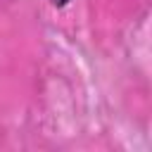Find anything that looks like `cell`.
Masks as SVG:
<instances>
[{
  "mask_svg": "<svg viewBox=\"0 0 152 152\" xmlns=\"http://www.w3.org/2000/svg\"><path fill=\"white\" fill-rule=\"evenodd\" d=\"M66 2H69V0H52V5H55V7H64Z\"/></svg>",
  "mask_w": 152,
  "mask_h": 152,
  "instance_id": "6da1fadb",
  "label": "cell"
}]
</instances>
